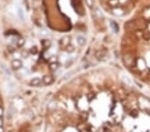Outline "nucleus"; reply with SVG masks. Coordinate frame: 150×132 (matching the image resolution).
<instances>
[{"mask_svg": "<svg viewBox=\"0 0 150 132\" xmlns=\"http://www.w3.org/2000/svg\"><path fill=\"white\" fill-rule=\"evenodd\" d=\"M22 62L19 60H14L11 62V67L13 69H19L22 67Z\"/></svg>", "mask_w": 150, "mask_h": 132, "instance_id": "nucleus-1", "label": "nucleus"}, {"mask_svg": "<svg viewBox=\"0 0 150 132\" xmlns=\"http://www.w3.org/2000/svg\"><path fill=\"white\" fill-rule=\"evenodd\" d=\"M0 68L1 69V70L3 71V72H4L6 75L10 76L11 75V71H10V69L7 67V66L3 63H0Z\"/></svg>", "mask_w": 150, "mask_h": 132, "instance_id": "nucleus-2", "label": "nucleus"}, {"mask_svg": "<svg viewBox=\"0 0 150 132\" xmlns=\"http://www.w3.org/2000/svg\"><path fill=\"white\" fill-rule=\"evenodd\" d=\"M17 15L21 20H25V13L23 11V9L21 7H17Z\"/></svg>", "mask_w": 150, "mask_h": 132, "instance_id": "nucleus-3", "label": "nucleus"}, {"mask_svg": "<svg viewBox=\"0 0 150 132\" xmlns=\"http://www.w3.org/2000/svg\"><path fill=\"white\" fill-rule=\"evenodd\" d=\"M77 42L80 46H84L86 43V39L83 36H80L77 38Z\"/></svg>", "mask_w": 150, "mask_h": 132, "instance_id": "nucleus-4", "label": "nucleus"}, {"mask_svg": "<svg viewBox=\"0 0 150 132\" xmlns=\"http://www.w3.org/2000/svg\"><path fill=\"white\" fill-rule=\"evenodd\" d=\"M53 78H52V77H51V76H44L43 77V82L45 83V84H46V85H48V84H50V83H51L53 82Z\"/></svg>", "mask_w": 150, "mask_h": 132, "instance_id": "nucleus-5", "label": "nucleus"}, {"mask_svg": "<svg viewBox=\"0 0 150 132\" xmlns=\"http://www.w3.org/2000/svg\"><path fill=\"white\" fill-rule=\"evenodd\" d=\"M30 83H31V86H40V83H41V80L38 77H35L31 80Z\"/></svg>", "mask_w": 150, "mask_h": 132, "instance_id": "nucleus-6", "label": "nucleus"}, {"mask_svg": "<svg viewBox=\"0 0 150 132\" xmlns=\"http://www.w3.org/2000/svg\"><path fill=\"white\" fill-rule=\"evenodd\" d=\"M110 25L111 27V30H113V31H114L115 33H117L119 30V27L117 25L116 23H115L114 21H111L110 23Z\"/></svg>", "mask_w": 150, "mask_h": 132, "instance_id": "nucleus-7", "label": "nucleus"}, {"mask_svg": "<svg viewBox=\"0 0 150 132\" xmlns=\"http://www.w3.org/2000/svg\"><path fill=\"white\" fill-rule=\"evenodd\" d=\"M50 68L53 71H56L57 69L59 68V65L58 63L55 62V63H52L50 64Z\"/></svg>", "mask_w": 150, "mask_h": 132, "instance_id": "nucleus-8", "label": "nucleus"}, {"mask_svg": "<svg viewBox=\"0 0 150 132\" xmlns=\"http://www.w3.org/2000/svg\"><path fill=\"white\" fill-rule=\"evenodd\" d=\"M72 76H73V72L72 71H69V72L66 73L65 74V76L63 77V79L64 80H67L68 79H70Z\"/></svg>", "mask_w": 150, "mask_h": 132, "instance_id": "nucleus-9", "label": "nucleus"}, {"mask_svg": "<svg viewBox=\"0 0 150 132\" xmlns=\"http://www.w3.org/2000/svg\"><path fill=\"white\" fill-rule=\"evenodd\" d=\"M25 40H23V38H20L19 40H17V45L19 46H23V45L25 44Z\"/></svg>", "mask_w": 150, "mask_h": 132, "instance_id": "nucleus-10", "label": "nucleus"}, {"mask_svg": "<svg viewBox=\"0 0 150 132\" xmlns=\"http://www.w3.org/2000/svg\"><path fill=\"white\" fill-rule=\"evenodd\" d=\"M41 36L45 37L49 35V32H48V31L47 30H45V29H43V30L41 31Z\"/></svg>", "mask_w": 150, "mask_h": 132, "instance_id": "nucleus-11", "label": "nucleus"}, {"mask_svg": "<svg viewBox=\"0 0 150 132\" xmlns=\"http://www.w3.org/2000/svg\"><path fill=\"white\" fill-rule=\"evenodd\" d=\"M123 81H124L125 82L127 83V84H131V81H130V79H129L127 77H126V76H123Z\"/></svg>", "mask_w": 150, "mask_h": 132, "instance_id": "nucleus-12", "label": "nucleus"}, {"mask_svg": "<svg viewBox=\"0 0 150 132\" xmlns=\"http://www.w3.org/2000/svg\"><path fill=\"white\" fill-rule=\"evenodd\" d=\"M3 109H2V107H0V117L3 116Z\"/></svg>", "mask_w": 150, "mask_h": 132, "instance_id": "nucleus-13", "label": "nucleus"}, {"mask_svg": "<svg viewBox=\"0 0 150 132\" xmlns=\"http://www.w3.org/2000/svg\"><path fill=\"white\" fill-rule=\"evenodd\" d=\"M2 124H3V121H2V119H1V117H0V127L2 126Z\"/></svg>", "mask_w": 150, "mask_h": 132, "instance_id": "nucleus-14", "label": "nucleus"}]
</instances>
